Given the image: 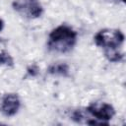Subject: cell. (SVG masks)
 <instances>
[{
	"label": "cell",
	"instance_id": "7",
	"mask_svg": "<svg viewBox=\"0 0 126 126\" xmlns=\"http://www.w3.org/2000/svg\"><path fill=\"white\" fill-rule=\"evenodd\" d=\"M104 56L105 58L110 61V62H119L123 59V53L119 52L118 49H110V50H105L104 51Z\"/></svg>",
	"mask_w": 126,
	"mask_h": 126
},
{
	"label": "cell",
	"instance_id": "8",
	"mask_svg": "<svg viewBox=\"0 0 126 126\" xmlns=\"http://www.w3.org/2000/svg\"><path fill=\"white\" fill-rule=\"evenodd\" d=\"M14 65L13 57L5 51H0V66H7L12 67Z\"/></svg>",
	"mask_w": 126,
	"mask_h": 126
},
{
	"label": "cell",
	"instance_id": "10",
	"mask_svg": "<svg viewBox=\"0 0 126 126\" xmlns=\"http://www.w3.org/2000/svg\"><path fill=\"white\" fill-rule=\"evenodd\" d=\"M120 1H121V2H124V1H125V0H120Z\"/></svg>",
	"mask_w": 126,
	"mask_h": 126
},
{
	"label": "cell",
	"instance_id": "2",
	"mask_svg": "<svg viewBox=\"0 0 126 126\" xmlns=\"http://www.w3.org/2000/svg\"><path fill=\"white\" fill-rule=\"evenodd\" d=\"M124 38V33L120 30L102 29L94 34V41L95 45L105 51L110 49H118L123 44Z\"/></svg>",
	"mask_w": 126,
	"mask_h": 126
},
{
	"label": "cell",
	"instance_id": "9",
	"mask_svg": "<svg viewBox=\"0 0 126 126\" xmlns=\"http://www.w3.org/2000/svg\"><path fill=\"white\" fill-rule=\"evenodd\" d=\"M3 28H4V22H3V20L0 18V32H1V31L3 30Z\"/></svg>",
	"mask_w": 126,
	"mask_h": 126
},
{
	"label": "cell",
	"instance_id": "1",
	"mask_svg": "<svg viewBox=\"0 0 126 126\" xmlns=\"http://www.w3.org/2000/svg\"><path fill=\"white\" fill-rule=\"evenodd\" d=\"M78 40L77 32L70 26L62 24L54 28L48 34L47 47L56 53H68L73 50Z\"/></svg>",
	"mask_w": 126,
	"mask_h": 126
},
{
	"label": "cell",
	"instance_id": "5",
	"mask_svg": "<svg viewBox=\"0 0 126 126\" xmlns=\"http://www.w3.org/2000/svg\"><path fill=\"white\" fill-rule=\"evenodd\" d=\"M21 108V98L18 94L8 93L0 99V112L6 117L16 115Z\"/></svg>",
	"mask_w": 126,
	"mask_h": 126
},
{
	"label": "cell",
	"instance_id": "4",
	"mask_svg": "<svg viewBox=\"0 0 126 126\" xmlns=\"http://www.w3.org/2000/svg\"><path fill=\"white\" fill-rule=\"evenodd\" d=\"M87 113L98 121H102L108 124V121L111 120L115 115L114 107L107 102H92L86 107Z\"/></svg>",
	"mask_w": 126,
	"mask_h": 126
},
{
	"label": "cell",
	"instance_id": "6",
	"mask_svg": "<svg viewBox=\"0 0 126 126\" xmlns=\"http://www.w3.org/2000/svg\"><path fill=\"white\" fill-rule=\"evenodd\" d=\"M69 65L66 63H62V62H58V63H54L51 64L48 69L47 72L50 75L53 76H62V77H67L69 75Z\"/></svg>",
	"mask_w": 126,
	"mask_h": 126
},
{
	"label": "cell",
	"instance_id": "3",
	"mask_svg": "<svg viewBox=\"0 0 126 126\" xmlns=\"http://www.w3.org/2000/svg\"><path fill=\"white\" fill-rule=\"evenodd\" d=\"M12 8L19 15L30 20L40 18L43 14V7L39 0H14Z\"/></svg>",
	"mask_w": 126,
	"mask_h": 126
}]
</instances>
